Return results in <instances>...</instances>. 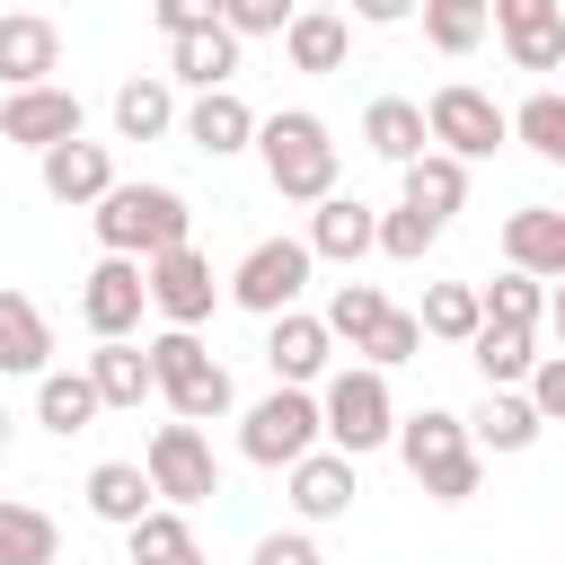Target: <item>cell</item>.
I'll use <instances>...</instances> for the list:
<instances>
[{
    "label": "cell",
    "mask_w": 565,
    "mask_h": 565,
    "mask_svg": "<svg viewBox=\"0 0 565 565\" xmlns=\"http://www.w3.org/2000/svg\"><path fill=\"white\" fill-rule=\"evenodd\" d=\"M512 141L539 150L547 168H565V97H556V88H530V97L512 106Z\"/></svg>",
    "instance_id": "cell-34"
},
{
    "label": "cell",
    "mask_w": 565,
    "mask_h": 565,
    "mask_svg": "<svg viewBox=\"0 0 565 565\" xmlns=\"http://www.w3.org/2000/svg\"><path fill=\"white\" fill-rule=\"evenodd\" d=\"M300 18V0H221V26L230 35H282Z\"/></svg>",
    "instance_id": "cell-41"
},
{
    "label": "cell",
    "mask_w": 565,
    "mask_h": 565,
    "mask_svg": "<svg viewBox=\"0 0 565 565\" xmlns=\"http://www.w3.org/2000/svg\"><path fill=\"white\" fill-rule=\"evenodd\" d=\"M282 53H291V71L327 79V71L353 62V18H344V9H300V18L282 26Z\"/></svg>",
    "instance_id": "cell-22"
},
{
    "label": "cell",
    "mask_w": 565,
    "mask_h": 565,
    "mask_svg": "<svg viewBox=\"0 0 565 565\" xmlns=\"http://www.w3.org/2000/svg\"><path fill=\"white\" fill-rule=\"evenodd\" d=\"M424 0H353V26H406Z\"/></svg>",
    "instance_id": "cell-45"
},
{
    "label": "cell",
    "mask_w": 565,
    "mask_h": 565,
    "mask_svg": "<svg viewBox=\"0 0 565 565\" xmlns=\"http://www.w3.org/2000/svg\"><path fill=\"white\" fill-rule=\"evenodd\" d=\"M124 547H132V565H177V556L194 547V530H185V512H177V503H150V512L124 530Z\"/></svg>",
    "instance_id": "cell-35"
},
{
    "label": "cell",
    "mask_w": 565,
    "mask_h": 565,
    "mask_svg": "<svg viewBox=\"0 0 565 565\" xmlns=\"http://www.w3.org/2000/svg\"><path fill=\"white\" fill-rule=\"evenodd\" d=\"M397 185H406L397 203H415V212H433V221H450V212L468 203V159H450V150L433 141L424 159H406V168H397Z\"/></svg>",
    "instance_id": "cell-28"
},
{
    "label": "cell",
    "mask_w": 565,
    "mask_h": 565,
    "mask_svg": "<svg viewBox=\"0 0 565 565\" xmlns=\"http://www.w3.org/2000/svg\"><path fill=\"white\" fill-rule=\"evenodd\" d=\"M486 0H424V44L433 53H477L486 44Z\"/></svg>",
    "instance_id": "cell-36"
},
{
    "label": "cell",
    "mask_w": 565,
    "mask_h": 565,
    "mask_svg": "<svg viewBox=\"0 0 565 565\" xmlns=\"http://www.w3.org/2000/svg\"><path fill=\"white\" fill-rule=\"evenodd\" d=\"M397 459H406V477H415L433 503H468V494L486 486V450H477L468 415H450V406L397 415Z\"/></svg>",
    "instance_id": "cell-1"
},
{
    "label": "cell",
    "mask_w": 565,
    "mask_h": 565,
    "mask_svg": "<svg viewBox=\"0 0 565 565\" xmlns=\"http://www.w3.org/2000/svg\"><path fill=\"white\" fill-rule=\"evenodd\" d=\"M362 141H371L388 168H406V159H424V150H433V124H424V106H415V97H371V106H362Z\"/></svg>",
    "instance_id": "cell-27"
},
{
    "label": "cell",
    "mask_w": 565,
    "mask_h": 565,
    "mask_svg": "<svg viewBox=\"0 0 565 565\" xmlns=\"http://www.w3.org/2000/svg\"><path fill=\"white\" fill-rule=\"evenodd\" d=\"M318 415H327V441L335 450H380V441H397V397H388V371L380 362H344V371H327L318 380Z\"/></svg>",
    "instance_id": "cell-4"
},
{
    "label": "cell",
    "mask_w": 565,
    "mask_h": 565,
    "mask_svg": "<svg viewBox=\"0 0 565 565\" xmlns=\"http://www.w3.org/2000/svg\"><path fill=\"white\" fill-rule=\"evenodd\" d=\"M150 503H159V486H150L141 459H97V468H88V512H97L106 530H132Z\"/></svg>",
    "instance_id": "cell-26"
},
{
    "label": "cell",
    "mask_w": 565,
    "mask_h": 565,
    "mask_svg": "<svg viewBox=\"0 0 565 565\" xmlns=\"http://www.w3.org/2000/svg\"><path fill=\"white\" fill-rule=\"evenodd\" d=\"M353 353H362V362H380V371H397V362H415V353H424V318H415V309H388Z\"/></svg>",
    "instance_id": "cell-40"
},
{
    "label": "cell",
    "mask_w": 565,
    "mask_h": 565,
    "mask_svg": "<svg viewBox=\"0 0 565 565\" xmlns=\"http://www.w3.org/2000/svg\"><path fill=\"white\" fill-rule=\"evenodd\" d=\"M247 565H318V539L309 530H274V539H256Z\"/></svg>",
    "instance_id": "cell-44"
},
{
    "label": "cell",
    "mask_w": 565,
    "mask_h": 565,
    "mask_svg": "<svg viewBox=\"0 0 565 565\" xmlns=\"http://www.w3.org/2000/svg\"><path fill=\"white\" fill-rule=\"evenodd\" d=\"M318 441H327L318 388H291V380H274V397H256V406L238 415V450H247L256 468H291V459H309Z\"/></svg>",
    "instance_id": "cell-6"
},
{
    "label": "cell",
    "mask_w": 565,
    "mask_h": 565,
    "mask_svg": "<svg viewBox=\"0 0 565 565\" xmlns=\"http://www.w3.org/2000/svg\"><path fill=\"white\" fill-rule=\"evenodd\" d=\"M79 97L62 88V79H35V88H9L0 97V141H18V150H53V141H79Z\"/></svg>",
    "instance_id": "cell-12"
},
{
    "label": "cell",
    "mask_w": 565,
    "mask_h": 565,
    "mask_svg": "<svg viewBox=\"0 0 565 565\" xmlns=\"http://www.w3.org/2000/svg\"><path fill=\"white\" fill-rule=\"evenodd\" d=\"M177 565H203V547H185V556H177Z\"/></svg>",
    "instance_id": "cell-47"
},
{
    "label": "cell",
    "mask_w": 565,
    "mask_h": 565,
    "mask_svg": "<svg viewBox=\"0 0 565 565\" xmlns=\"http://www.w3.org/2000/svg\"><path fill=\"white\" fill-rule=\"evenodd\" d=\"M503 265L556 282V274H565V212H556V203H521V212L503 221Z\"/></svg>",
    "instance_id": "cell-20"
},
{
    "label": "cell",
    "mask_w": 565,
    "mask_h": 565,
    "mask_svg": "<svg viewBox=\"0 0 565 565\" xmlns=\"http://www.w3.org/2000/svg\"><path fill=\"white\" fill-rule=\"evenodd\" d=\"M0 565H62V530H53V512L0 494Z\"/></svg>",
    "instance_id": "cell-32"
},
{
    "label": "cell",
    "mask_w": 565,
    "mask_h": 565,
    "mask_svg": "<svg viewBox=\"0 0 565 565\" xmlns=\"http://www.w3.org/2000/svg\"><path fill=\"white\" fill-rule=\"evenodd\" d=\"M309 265H318L309 238H256V247L238 256V274H230V300H238L247 318H282V309H300Z\"/></svg>",
    "instance_id": "cell-7"
},
{
    "label": "cell",
    "mask_w": 565,
    "mask_h": 565,
    "mask_svg": "<svg viewBox=\"0 0 565 565\" xmlns=\"http://www.w3.org/2000/svg\"><path fill=\"white\" fill-rule=\"evenodd\" d=\"M256 159H265V185H274L282 203H327V194H335V132H327V115H309V106L265 115V124H256Z\"/></svg>",
    "instance_id": "cell-2"
},
{
    "label": "cell",
    "mask_w": 565,
    "mask_h": 565,
    "mask_svg": "<svg viewBox=\"0 0 565 565\" xmlns=\"http://www.w3.org/2000/svg\"><path fill=\"white\" fill-rule=\"evenodd\" d=\"M486 9H494V0H486Z\"/></svg>",
    "instance_id": "cell-50"
},
{
    "label": "cell",
    "mask_w": 565,
    "mask_h": 565,
    "mask_svg": "<svg viewBox=\"0 0 565 565\" xmlns=\"http://www.w3.org/2000/svg\"><path fill=\"white\" fill-rule=\"evenodd\" d=\"M424 124H433V141H441L450 159H494V150L512 141V106H494V97L468 88V79L433 88V97H424Z\"/></svg>",
    "instance_id": "cell-9"
},
{
    "label": "cell",
    "mask_w": 565,
    "mask_h": 565,
    "mask_svg": "<svg viewBox=\"0 0 565 565\" xmlns=\"http://www.w3.org/2000/svg\"><path fill=\"white\" fill-rule=\"evenodd\" d=\"M530 406H539L547 424H565V353H539V371H530Z\"/></svg>",
    "instance_id": "cell-43"
},
{
    "label": "cell",
    "mask_w": 565,
    "mask_h": 565,
    "mask_svg": "<svg viewBox=\"0 0 565 565\" xmlns=\"http://www.w3.org/2000/svg\"><path fill=\"white\" fill-rule=\"evenodd\" d=\"M477 291H486V318H503V327H539V318H547V282L521 274V265H503V274L477 282Z\"/></svg>",
    "instance_id": "cell-37"
},
{
    "label": "cell",
    "mask_w": 565,
    "mask_h": 565,
    "mask_svg": "<svg viewBox=\"0 0 565 565\" xmlns=\"http://www.w3.org/2000/svg\"><path fill=\"white\" fill-rule=\"evenodd\" d=\"M141 309H150L141 256H115V247H106V256L88 265V282H79V327H88V335H132Z\"/></svg>",
    "instance_id": "cell-11"
},
{
    "label": "cell",
    "mask_w": 565,
    "mask_h": 565,
    "mask_svg": "<svg viewBox=\"0 0 565 565\" xmlns=\"http://www.w3.org/2000/svg\"><path fill=\"white\" fill-rule=\"evenodd\" d=\"M424 335H441V344H468L477 327H486V291L477 282H424Z\"/></svg>",
    "instance_id": "cell-33"
},
{
    "label": "cell",
    "mask_w": 565,
    "mask_h": 565,
    "mask_svg": "<svg viewBox=\"0 0 565 565\" xmlns=\"http://www.w3.org/2000/svg\"><path fill=\"white\" fill-rule=\"evenodd\" d=\"M150 371H159L168 415H185V424L230 415V371H221V353H212L194 327H159V335H150Z\"/></svg>",
    "instance_id": "cell-5"
},
{
    "label": "cell",
    "mask_w": 565,
    "mask_h": 565,
    "mask_svg": "<svg viewBox=\"0 0 565 565\" xmlns=\"http://www.w3.org/2000/svg\"><path fill=\"white\" fill-rule=\"evenodd\" d=\"M309 247H318L327 265H353V256L380 247V212H371L362 194H327V203H309Z\"/></svg>",
    "instance_id": "cell-18"
},
{
    "label": "cell",
    "mask_w": 565,
    "mask_h": 565,
    "mask_svg": "<svg viewBox=\"0 0 565 565\" xmlns=\"http://www.w3.org/2000/svg\"><path fill=\"white\" fill-rule=\"evenodd\" d=\"M238 44H247V35H230V26L168 35V79H185V88H230V79H238Z\"/></svg>",
    "instance_id": "cell-23"
},
{
    "label": "cell",
    "mask_w": 565,
    "mask_h": 565,
    "mask_svg": "<svg viewBox=\"0 0 565 565\" xmlns=\"http://www.w3.org/2000/svg\"><path fill=\"white\" fill-rule=\"evenodd\" d=\"M159 35H194V26H221V0H150Z\"/></svg>",
    "instance_id": "cell-42"
},
{
    "label": "cell",
    "mask_w": 565,
    "mask_h": 565,
    "mask_svg": "<svg viewBox=\"0 0 565 565\" xmlns=\"http://www.w3.org/2000/svg\"><path fill=\"white\" fill-rule=\"evenodd\" d=\"M441 238V221L433 212H415V203H397V212H380V256L388 265H424V247Z\"/></svg>",
    "instance_id": "cell-39"
},
{
    "label": "cell",
    "mask_w": 565,
    "mask_h": 565,
    "mask_svg": "<svg viewBox=\"0 0 565 565\" xmlns=\"http://www.w3.org/2000/svg\"><path fill=\"white\" fill-rule=\"evenodd\" d=\"M35 159H44V194H53V203H71V212H79V203H97V194L115 185V150H106V141H88V132H79V141H53V150H35Z\"/></svg>",
    "instance_id": "cell-17"
},
{
    "label": "cell",
    "mask_w": 565,
    "mask_h": 565,
    "mask_svg": "<svg viewBox=\"0 0 565 565\" xmlns=\"http://www.w3.org/2000/svg\"><path fill=\"white\" fill-rule=\"evenodd\" d=\"M141 274H150V309L168 318V327H203L212 318V300H221V282H212V256L185 238V247H159V256H141Z\"/></svg>",
    "instance_id": "cell-10"
},
{
    "label": "cell",
    "mask_w": 565,
    "mask_h": 565,
    "mask_svg": "<svg viewBox=\"0 0 565 565\" xmlns=\"http://www.w3.org/2000/svg\"><path fill=\"white\" fill-rule=\"evenodd\" d=\"M468 433H477V450H503L512 459V450H530L547 433V415L530 406V388H486V406L468 415Z\"/></svg>",
    "instance_id": "cell-29"
},
{
    "label": "cell",
    "mask_w": 565,
    "mask_h": 565,
    "mask_svg": "<svg viewBox=\"0 0 565 565\" xmlns=\"http://www.w3.org/2000/svg\"><path fill=\"white\" fill-rule=\"evenodd\" d=\"M318 318H327V327H335L344 344H362V335H371V327L388 318V291H380V282H335Z\"/></svg>",
    "instance_id": "cell-38"
},
{
    "label": "cell",
    "mask_w": 565,
    "mask_h": 565,
    "mask_svg": "<svg viewBox=\"0 0 565 565\" xmlns=\"http://www.w3.org/2000/svg\"><path fill=\"white\" fill-rule=\"evenodd\" d=\"M300 9H344V0H300Z\"/></svg>",
    "instance_id": "cell-48"
},
{
    "label": "cell",
    "mask_w": 565,
    "mask_h": 565,
    "mask_svg": "<svg viewBox=\"0 0 565 565\" xmlns=\"http://www.w3.org/2000/svg\"><path fill=\"white\" fill-rule=\"evenodd\" d=\"M353 494H362V486H353V450L327 441V450L291 459V512H300V521H344Z\"/></svg>",
    "instance_id": "cell-16"
},
{
    "label": "cell",
    "mask_w": 565,
    "mask_h": 565,
    "mask_svg": "<svg viewBox=\"0 0 565 565\" xmlns=\"http://www.w3.org/2000/svg\"><path fill=\"white\" fill-rule=\"evenodd\" d=\"M88 380H97V397H106V406H141V397H159L150 344H132V335H97V353H88Z\"/></svg>",
    "instance_id": "cell-25"
},
{
    "label": "cell",
    "mask_w": 565,
    "mask_h": 565,
    "mask_svg": "<svg viewBox=\"0 0 565 565\" xmlns=\"http://www.w3.org/2000/svg\"><path fill=\"white\" fill-rule=\"evenodd\" d=\"M88 221H97V247H115V256H159V247H185V230H194L177 185H106L88 203Z\"/></svg>",
    "instance_id": "cell-3"
},
{
    "label": "cell",
    "mask_w": 565,
    "mask_h": 565,
    "mask_svg": "<svg viewBox=\"0 0 565 565\" xmlns=\"http://www.w3.org/2000/svg\"><path fill=\"white\" fill-rule=\"evenodd\" d=\"M177 124H185V106H177L168 79H124L115 88V141H159Z\"/></svg>",
    "instance_id": "cell-31"
},
{
    "label": "cell",
    "mask_w": 565,
    "mask_h": 565,
    "mask_svg": "<svg viewBox=\"0 0 565 565\" xmlns=\"http://www.w3.org/2000/svg\"><path fill=\"white\" fill-rule=\"evenodd\" d=\"M0 371H18V380L53 371V318L26 291H9V282H0Z\"/></svg>",
    "instance_id": "cell-21"
},
{
    "label": "cell",
    "mask_w": 565,
    "mask_h": 565,
    "mask_svg": "<svg viewBox=\"0 0 565 565\" xmlns=\"http://www.w3.org/2000/svg\"><path fill=\"white\" fill-rule=\"evenodd\" d=\"M0 450H9V406H0Z\"/></svg>",
    "instance_id": "cell-49"
},
{
    "label": "cell",
    "mask_w": 565,
    "mask_h": 565,
    "mask_svg": "<svg viewBox=\"0 0 565 565\" xmlns=\"http://www.w3.org/2000/svg\"><path fill=\"white\" fill-rule=\"evenodd\" d=\"M539 327H503V318H486L477 335H468V362H477V380L486 388H530V371H539V344H530Z\"/></svg>",
    "instance_id": "cell-24"
},
{
    "label": "cell",
    "mask_w": 565,
    "mask_h": 565,
    "mask_svg": "<svg viewBox=\"0 0 565 565\" xmlns=\"http://www.w3.org/2000/svg\"><path fill=\"white\" fill-rule=\"evenodd\" d=\"M494 26H503L512 71H556L565 62V0H494Z\"/></svg>",
    "instance_id": "cell-15"
},
{
    "label": "cell",
    "mask_w": 565,
    "mask_h": 565,
    "mask_svg": "<svg viewBox=\"0 0 565 565\" xmlns=\"http://www.w3.org/2000/svg\"><path fill=\"white\" fill-rule=\"evenodd\" d=\"M256 124H265V115H256L238 88H194V106H185L177 132H185L203 159H238V150H256Z\"/></svg>",
    "instance_id": "cell-14"
},
{
    "label": "cell",
    "mask_w": 565,
    "mask_h": 565,
    "mask_svg": "<svg viewBox=\"0 0 565 565\" xmlns=\"http://www.w3.org/2000/svg\"><path fill=\"white\" fill-rule=\"evenodd\" d=\"M53 71H62V35H53V18L9 9V18H0V79H9V88H35V79H53Z\"/></svg>",
    "instance_id": "cell-19"
},
{
    "label": "cell",
    "mask_w": 565,
    "mask_h": 565,
    "mask_svg": "<svg viewBox=\"0 0 565 565\" xmlns=\"http://www.w3.org/2000/svg\"><path fill=\"white\" fill-rule=\"evenodd\" d=\"M327 362H335V327H327V318H309V309L265 318V371H274V380L318 388V380H327Z\"/></svg>",
    "instance_id": "cell-13"
},
{
    "label": "cell",
    "mask_w": 565,
    "mask_h": 565,
    "mask_svg": "<svg viewBox=\"0 0 565 565\" xmlns=\"http://www.w3.org/2000/svg\"><path fill=\"white\" fill-rule=\"evenodd\" d=\"M97 415H106V397H97L88 371H44V380H35V424H44V433L71 441V433H88Z\"/></svg>",
    "instance_id": "cell-30"
},
{
    "label": "cell",
    "mask_w": 565,
    "mask_h": 565,
    "mask_svg": "<svg viewBox=\"0 0 565 565\" xmlns=\"http://www.w3.org/2000/svg\"><path fill=\"white\" fill-rule=\"evenodd\" d=\"M141 468H150V486H159V503H177V512H194V503H212L221 494V459H212V441H203V424H159L150 433V450H141Z\"/></svg>",
    "instance_id": "cell-8"
},
{
    "label": "cell",
    "mask_w": 565,
    "mask_h": 565,
    "mask_svg": "<svg viewBox=\"0 0 565 565\" xmlns=\"http://www.w3.org/2000/svg\"><path fill=\"white\" fill-rule=\"evenodd\" d=\"M547 327H556V344H565V274H556V291H547Z\"/></svg>",
    "instance_id": "cell-46"
}]
</instances>
